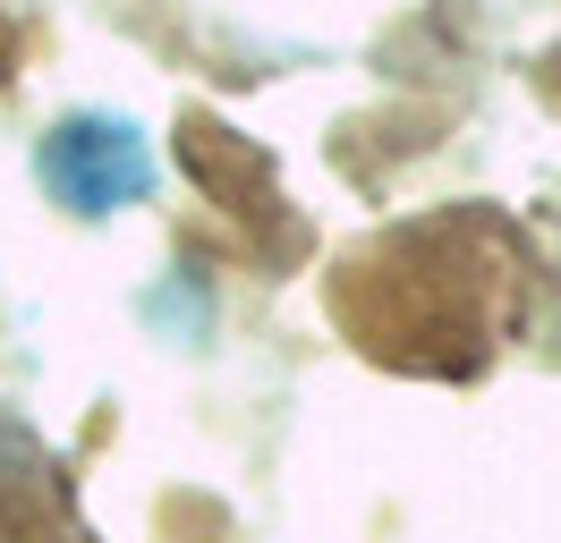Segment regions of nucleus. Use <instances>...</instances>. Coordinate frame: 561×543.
<instances>
[{"label": "nucleus", "instance_id": "1", "mask_svg": "<svg viewBox=\"0 0 561 543\" xmlns=\"http://www.w3.org/2000/svg\"><path fill=\"white\" fill-rule=\"evenodd\" d=\"M0 543H103L35 425L0 407Z\"/></svg>", "mask_w": 561, "mask_h": 543}, {"label": "nucleus", "instance_id": "2", "mask_svg": "<svg viewBox=\"0 0 561 543\" xmlns=\"http://www.w3.org/2000/svg\"><path fill=\"white\" fill-rule=\"evenodd\" d=\"M43 178L77 212H111V204H137L153 187V162H145L137 128H119V119H69L43 145Z\"/></svg>", "mask_w": 561, "mask_h": 543}]
</instances>
